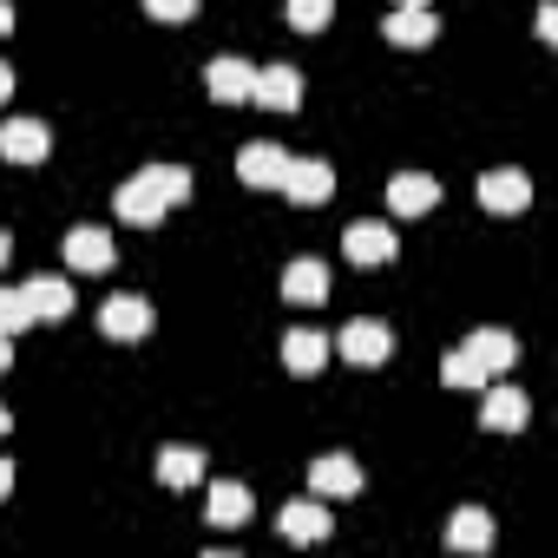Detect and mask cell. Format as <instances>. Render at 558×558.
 Returning a JSON list of instances; mask_svg holds the SVG:
<instances>
[{
  "label": "cell",
  "mask_w": 558,
  "mask_h": 558,
  "mask_svg": "<svg viewBox=\"0 0 558 558\" xmlns=\"http://www.w3.org/2000/svg\"><path fill=\"white\" fill-rule=\"evenodd\" d=\"M191 197V171L184 165H145L138 178H125L119 191H112V210H119V223H138V230H151L171 204H184Z\"/></svg>",
  "instance_id": "1"
},
{
  "label": "cell",
  "mask_w": 558,
  "mask_h": 558,
  "mask_svg": "<svg viewBox=\"0 0 558 558\" xmlns=\"http://www.w3.org/2000/svg\"><path fill=\"white\" fill-rule=\"evenodd\" d=\"M388 349H395V336H388V323H375V316H355V323H342V336H336V355L355 362V368H381Z\"/></svg>",
  "instance_id": "2"
},
{
  "label": "cell",
  "mask_w": 558,
  "mask_h": 558,
  "mask_svg": "<svg viewBox=\"0 0 558 558\" xmlns=\"http://www.w3.org/2000/svg\"><path fill=\"white\" fill-rule=\"evenodd\" d=\"M151 329H158V316H151L145 296H106V310H99V336H112V342H145Z\"/></svg>",
  "instance_id": "3"
},
{
  "label": "cell",
  "mask_w": 558,
  "mask_h": 558,
  "mask_svg": "<svg viewBox=\"0 0 558 558\" xmlns=\"http://www.w3.org/2000/svg\"><path fill=\"white\" fill-rule=\"evenodd\" d=\"M395 250H401V243H395V230H388V223H375V217L342 230V256H349L355 269H381V263H395Z\"/></svg>",
  "instance_id": "4"
},
{
  "label": "cell",
  "mask_w": 558,
  "mask_h": 558,
  "mask_svg": "<svg viewBox=\"0 0 558 558\" xmlns=\"http://www.w3.org/2000/svg\"><path fill=\"white\" fill-rule=\"evenodd\" d=\"M525 421H532L525 395H519V388H506V381L493 375V381H486V401H480V427H486V434H519Z\"/></svg>",
  "instance_id": "5"
},
{
  "label": "cell",
  "mask_w": 558,
  "mask_h": 558,
  "mask_svg": "<svg viewBox=\"0 0 558 558\" xmlns=\"http://www.w3.org/2000/svg\"><path fill=\"white\" fill-rule=\"evenodd\" d=\"M276 532H283L290 545H323V538L336 532V519H329V506H323V499H290V506H283V519H276Z\"/></svg>",
  "instance_id": "6"
},
{
  "label": "cell",
  "mask_w": 558,
  "mask_h": 558,
  "mask_svg": "<svg viewBox=\"0 0 558 558\" xmlns=\"http://www.w3.org/2000/svg\"><path fill=\"white\" fill-rule=\"evenodd\" d=\"M250 99H256L263 112H296V106H303V73H296V66H256Z\"/></svg>",
  "instance_id": "7"
},
{
  "label": "cell",
  "mask_w": 558,
  "mask_h": 558,
  "mask_svg": "<svg viewBox=\"0 0 558 558\" xmlns=\"http://www.w3.org/2000/svg\"><path fill=\"white\" fill-rule=\"evenodd\" d=\"M283 171H290V151L283 145H243V158H236V178L250 184V191H283Z\"/></svg>",
  "instance_id": "8"
},
{
  "label": "cell",
  "mask_w": 558,
  "mask_h": 558,
  "mask_svg": "<svg viewBox=\"0 0 558 558\" xmlns=\"http://www.w3.org/2000/svg\"><path fill=\"white\" fill-rule=\"evenodd\" d=\"M204 86H210V99H217V106H243V99H250V86H256V66H250V60H236V53H217V60L204 66Z\"/></svg>",
  "instance_id": "9"
},
{
  "label": "cell",
  "mask_w": 558,
  "mask_h": 558,
  "mask_svg": "<svg viewBox=\"0 0 558 558\" xmlns=\"http://www.w3.org/2000/svg\"><path fill=\"white\" fill-rule=\"evenodd\" d=\"M329 191H336V171H329L323 158H290V171H283V197H296L303 210H316V204H329Z\"/></svg>",
  "instance_id": "10"
},
{
  "label": "cell",
  "mask_w": 558,
  "mask_h": 558,
  "mask_svg": "<svg viewBox=\"0 0 558 558\" xmlns=\"http://www.w3.org/2000/svg\"><path fill=\"white\" fill-rule=\"evenodd\" d=\"M47 151H53V132L40 119H8L0 125V158L8 165H40Z\"/></svg>",
  "instance_id": "11"
},
{
  "label": "cell",
  "mask_w": 558,
  "mask_h": 558,
  "mask_svg": "<svg viewBox=\"0 0 558 558\" xmlns=\"http://www.w3.org/2000/svg\"><path fill=\"white\" fill-rule=\"evenodd\" d=\"M310 493H316V499H355V493H362V466H355L349 453H323V460L310 466Z\"/></svg>",
  "instance_id": "12"
},
{
  "label": "cell",
  "mask_w": 558,
  "mask_h": 558,
  "mask_svg": "<svg viewBox=\"0 0 558 558\" xmlns=\"http://www.w3.org/2000/svg\"><path fill=\"white\" fill-rule=\"evenodd\" d=\"M283 303H303V310L329 303V263H316V256H296V263L283 269Z\"/></svg>",
  "instance_id": "13"
},
{
  "label": "cell",
  "mask_w": 558,
  "mask_h": 558,
  "mask_svg": "<svg viewBox=\"0 0 558 558\" xmlns=\"http://www.w3.org/2000/svg\"><path fill=\"white\" fill-rule=\"evenodd\" d=\"M480 204L499 210V217H519V210L532 204V178H525V171H486V178H480Z\"/></svg>",
  "instance_id": "14"
},
{
  "label": "cell",
  "mask_w": 558,
  "mask_h": 558,
  "mask_svg": "<svg viewBox=\"0 0 558 558\" xmlns=\"http://www.w3.org/2000/svg\"><path fill=\"white\" fill-rule=\"evenodd\" d=\"M388 204H395L401 217H427V210L440 204V184H434L427 171H395V178H388Z\"/></svg>",
  "instance_id": "15"
},
{
  "label": "cell",
  "mask_w": 558,
  "mask_h": 558,
  "mask_svg": "<svg viewBox=\"0 0 558 558\" xmlns=\"http://www.w3.org/2000/svg\"><path fill=\"white\" fill-rule=\"evenodd\" d=\"M112 236L99 230V223H80V230H66V263L73 269H86V276H99V269H112Z\"/></svg>",
  "instance_id": "16"
},
{
  "label": "cell",
  "mask_w": 558,
  "mask_h": 558,
  "mask_svg": "<svg viewBox=\"0 0 558 558\" xmlns=\"http://www.w3.org/2000/svg\"><path fill=\"white\" fill-rule=\"evenodd\" d=\"M27 303H34V323H66L73 316V283L66 276H34V283H21Z\"/></svg>",
  "instance_id": "17"
},
{
  "label": "cell",
  "mask_w": 558,
  "mask_h": 558,
  "mask_svg": "<svg viewBox=\"0 0 558 558\" xmlns=\"http://www.w3.org/2000/svg\"><path fill=\"white\" fill-rule=\"evenodd\" d=\"M460 349H466V355H473V362H480L486 375H506V368L519 362V342H512L506 329H473V336H466Z\"/></svg>",
  "instance_id": "18"
},
{
  "label": "cell",
  "mask_w": 558,
  "mask_h": 558,
  "mask_svg": "<svg viewBox=\"0 0 558 558\" xmlns=\"http://www.w3.org/2000/svg\"><path fill=\"white\" fill-rule=\"evenodd\" d=\"M381 34H388L395 47H427V40L440 34V21H434V8H395V14L381 21Z\"/></svg>",
  "instance_id": "19"
},
{
  "label": "cell",
  "mask_w": 558,
  "mask_h": 558,
  "mask_svg": "<svg viewBox=\"0 0 558 558\" xmlns=\"http://www.w3.org/2000/svg\"><path fill=\"white\" fill-rule=\"evenodd\" d=\"M486 545H493V519H486L480 506H460V512L447 519V551H466V558H473V551H486Z\"/></svg>",
  "instance_id": "20"
},
{
  "label": "cell",
  "mask_w": 558,
  "mask_h": 558,
  "mask_svg": "<svg viewBox=\"0 0 558 558\" xmlns=\"http://www.w3.org/2000/svg\"><path fill=\"white\" fill-rule=\"evenodd\" d=\"M329 362V336H316V329H290L283 336V368L290 375H316Z\"/></svg>",
  "instance_id": "21"
},
{
  "label": "cell",
  "mask_w": 558,
  "mask_h": 558,
  "mask_svg": "<svg viewBox=\"0 0 558 558\" xmlns=\"http://www.w3.org/2000/svg\"><path fill=\"white\" fill-rule=\"evenodd\" d=\"M197 480H204V453H197V447H158V486L184 493V486H197Z\"/></svg>",
  "instance_id": "22"
},
{
  "label": "cell",
  "mask_w": 558,
  "mask_h": 558,
  "mask_svg": "<svg viewBox=\"0 0 558 558\" xmlns=\"http://www.w3.org/2000/svg\"><path fill=\"white\" fill-rule=\"evenodd\" d=\"M250 506H256V499H250V486H236V480H217L204 512H210V525H243V519H250Z\"/></svg>",
  "instance_id": "23"
},
{
  "label": "cell",
  "mask_w": 558,
  "mask_h": 558,
  "mask_svg": "<svg viewBox=\"0 0 558 558\" xmlns=\"http://www.w3.org/2000/svg\"><path fill=\"white\" fill-rule=\"evenodd\" d=\"M440 381H447V388H486L493 375H486V368H480L466 349H447V362H440Z\"/></svg>",
  "instance_id": "24"
},
{
  "label": "cell",
  "mask_w": 558,
  "mask_h": 558,
  "mask_svg": "<svg viewBox=\"0 0 558 558\" xmlns=\"http://www.w3.org/2000/svg\"><path fill=\"white\" fill-rule=\"evenodd\" d=\"M336 21V0H290V27L296 34H323Z\"/></svg>",
  "instance_id": "25"
},
{
  "label": "cell",
  "mask_w": 558,
  "mask_h": 558,
  "mask_svg": "<svg viewBox=\"0 0 558 558\" xmlns=\"http://www.w3.org/2000/svg\"><path fill=\"white\" fill-rule=\"evenodd\" d=\"M21 329H34V303H27V290H0V336H21Z\"/></svg>",
  "instance_id": "26"
},
{
  "label": "cell",
  "mask_w": 558,
  "mask_h": 558,
  "mask_svg": "<svg viewBox=\"0 0 558 558\" xmlns=\"http://www.w3.org/2000/svg\"><path fill=\"white\" fill-rule=\"evenodd\" d=\"M197 8H204V0H145V14H151V21H165V27L197 21Z\"/></svg>",
  "instance_id": "27"
},
{
  "label": "cell",
  "mask_w": 558,
  "mask_h": 558,
  "mask_svg": "<svg viewBox=\"0 0 558 558\" xmlns=\"http://www.w3.org/2000/svg\"><path fill=\"white\" fill-rule=\"evenodd\" d=\"M538 40H558V8H551V0L538 8Z\"/></svg>",
  "instance_id": "28"
},
{
  "label": "cell",
  "mask_w": 558,
  "mask_h": 558,
  "mask_svg": "<svg viewBox=\"0 0 558 558\" xmlns=\"http://www.w3.org/2000/svg\"><path fill=\"white\" fill-rule=\"evenodd\" d=\"M14 34V8H8V0H0V40H8Z\"/></svg>",
  "instance_id": "29"
},
{
  "label": "cell",
  "mask_w": 558,
  "mask_h": 558,
  "mask_svg": "<svg viewBox=\"0 0 558 558\" xmlns=\"http://www.w3.org/2000/svg\"><path fill=\"white\" fill-rule=\"evenodd\" d=\"M8 493H14V466H8V460H0V499H8Z\"/></svg>",
  "instance_id": "30"
},
{
  "label": "cell",
  "mask_w": 558,
  "mask_h": 558,
  "mask_svg": "<svg viewBox=\"0 0 558 558\" xmlns=\"http://www.w3.org/2000/svg\"><path fill=\"white\" fill-rule=\"evenodd\" d=\"M8 93H14V66H0V106H8Z\"/></svg>",
  "instance_id": "31"
},
{
  "label": "cell",
  "mask_w": 558,
  "mask_h": 558,
  "mask_svg": "<svg viewBox=\"0 0 558 558\" xmlns=\"http://www.w3.org/2000/svg\"><path fill=\"white\" fill-rule=\"evenodd\" d=\"M8 342H14V336H0V375H8V368H14V349H8Z\"/></svg>",
  "instance_id": "32"
},
{
  "label": "cell",
  "mask_w": 558,
  "mask_h": 558,
  "mask_svg": "<svg viewBox=\"0 0 558 558\" xmlns=\"http://www.w3.org/2000/svg\"><path fill=\"white\" fill-rule=\"evenodd\" d=\"M8 256H14V236H8V230H0V263H8Z\"/></svg>",
  "instance_id": "33"
},
{
  "label": "cell",
  "mask_w": 558,
  "mask_h": 558,
  "mask_svg": "<svg viewBox=\"0 0 558 558\" xmlns=\"http://www.w3.org/2000/svg\"><path fill=\"white\" fill-rule=\"evenodd\" d=\"M8 427H14V414H8V408H0V434H8Z\"/></svg>",
  "instance_id": "34"
},
{
  "label": "cell",
  "mask_w": 558,
  "mask_h": 558,
  "mask_svg": "<svg viewBox=\"0 0 558 558\" xmlns=\"http://www.w3.org/2000/svg\"><path fill=\"white\" fill-rule=\"evenodd\" d=\"M395 8H427V0H395Z\"/></svg>",
  "instance_id": "35"
}]
</instances>
